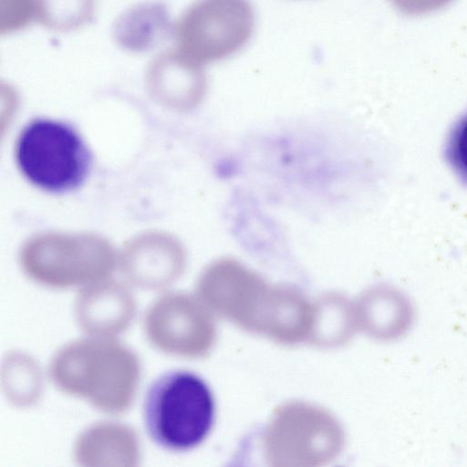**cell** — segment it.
Returning a JSON list of instances; mask_svg holds the SVG:
<instances>
[{
	"instance_id": "cell-1",
	"label": "cell",
	"mask_w": 467,
	"mask_h": 467,
	"mask_svg": "<svg viewBox=\"0 0 467 467\" xmlns=\"http://www.w3.org/2000/svg\"><path fill=\"white\" fill-rule=\"evenodd\" d=\"M48 372L62 392L103 412L119 414L135 398L141 368L138 356L123 343L111 337L88 336L61 347Z\"/></svg>"
},
{
	"instance_id": "cell-2",
	"label": "cell",
	"mask_w": 467,
	"mask_h": 467,
	"mask_svg": "<svg viewBox=\"0 0 467 467\" xmlns=\"http://www.w3.org/2000/svg\"><path fill=\"white\" fill-rule=\"evenodd\" d=\"M215 419V401L208 384L187 370L159 376L143 402V420L150 438L163 449L184 451L200 445Z\"/></svg>"
},
{
	"instance_id": "cell-3",
	"label": "cell",
	"mask_w": 467,
	"mask_h": 467,
	"mask_svg": "<svg viewBox=\"0 0 467 467\" xmlns=\"http://www.w3.org/2000/svg\"><path fill=\"white\" fill-rule=\"evenodd\" d=\"M16 166L35 187L50 193L78 189L88 179L92 154L67 122L36 118L20 130L15 144Z\"/></svg>"
},
{
	"instance_id": "cell-4",
	"label": "cell",
	"mask_w": 467,
	"mask_h": 467,
	"mask_svg": "<svg viewBox=\"0 0 467 467\" xmlns=\"http://www.w3.org/2000/svg\"><path fill=\"white\" fill-rule=\"evenodd\" d=\"M254 26L249 0H198L174 23L172 36L176 49L203 66L239 51Z\"/></svg>"
},
{
	"instance_id": "cell-5",
	"label": "cell",
	"mask_w": 467,
	"mask_h": 467,
	"mask_svg": "<svg viewBox=\"0 0 467 467\" xmlns=\"http://www.w3.org/2000/svg\"><path fill=\"white\" fill-rule=\"evenodd\" d=\"M144 329L149 341L170 355H193L207 341V324L196 303L188 296L168 293L148 308Z\"/></svg>"
},
{
	"instance_id": "cell-6",
	"label": "cell",
	"mask_w": 467,
	"mask_h": 467,
	"mask_svg": "<svg viewBox=\"0 0 467 467\" xmlns=\"http://www.w3.org/2000/svg\"><path fill=\"white\" fill-rule=\"evenodd\" d=\"M137 305L124 286L98 284L77 296L74 316L78 327L88 336L111 337L125 331L134 320Z\"/></svg>"
},
{
	"instance_id": "cell-7",
	"label": "cell",
	"mask_w": 467,
	"mask_h": 467,
	"mask_svg": "<svg viewBox=\"0 0 467 467\" xmlns=\"http://www.w3.org/2000/svg\"><path fill=\"white\" fill-rule=\"evenodd\" d=\"M73 454L85 466H134L140 459V447L134 431L118 422H100L77 438Z\"/></svg>"
},
{
	"instance_id": "cell-8",
	"label": "cell",
	"mask_w": 467,
	"mask_h": 467,
	"mask_svg": "<svg viewBox=\"0 0 467 467\" xmlns=\"http://www.w3.org/2000/svg\"><path fill=\"white\" fill-rule=\"evenodd\" d=\"M173 25L164 4L142 2L119 16L112 27V37L126 51L148 52L172 36Z\"/></svg>"
},
{
	"instance_id": "cell-9",
	"label": "cell",
	"mask_w": 467,
	"mask_h": 467,
	"mask_svg": "<svg viewBox=\"0 0 467 467\" xmlns=\"http://www.w3.org/2000/svg\"><path fill=\"white\" fill-rule=\"evenodd\" d=\"M3 389L7 399L18 406L35 403L41 392V375L37 364L21 353H10L2 372Z\"/></svg>"
},
{
	"instance_id": "cell-10",
	"label": "cell",
	"mask_w": 467,
	"mask_h": 467,
	"mask_svg": "<svg viewBox=\"0 0 467 467\" xmlns=\"http://www.w3.org/2000/svg\"><path fill=\"white\" fill-rule=\"evenodd\" d=\"M37 20L45 27L58 32L76 30L94 14V0H36Z\"/></svg>"
},
{
	"instance_id": "cell-11",
	"label": "cell",
	"mask_w": 467,
	"mask_h": 467,
	"mask_svg": "<svg viewBox=\"0 0 467 467\" xmlns=\"http://www.w3.org/2000/svg\"><path fill=\"white\" fill-rule=\"evenodd\" d=\"M36 0H0V32L10 34L36 19Z\"/></svg>"
},
{
	"instance_id": "cell-12",
	"label": "cell",
	"mask_w": 467,
	"mask_h": 467,
	"mask_svg": "<svg viewBox=\"0 0 467 467\" xmlns=\"http://www.w3.org/2000/svg\"><path fill=\"white\" fill-rule=\"evenodd\" d=\"M446 157L455 173L467 183V112L455 123L448 137Z\"/></svg>"
},
{
	"instance_id": "cell-13",
	"label": "cell",
	"mask_w": 467,
	"mask_h": 467,
	"mask_svg": "<svg viewBox=\"0 0 467 467\" xmlns=\"http://www.w3.org/2000/svg\"><path fill=\"white\" fill-rule=\"evenodd\" d=\"M453 0H389L392 6L400 14L419 16L442 9Z\"/></svg>"
}]
</instances>
